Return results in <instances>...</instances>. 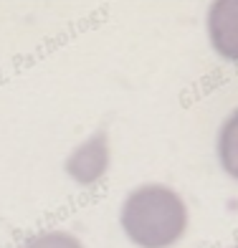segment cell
<instances>
[{
  "label": "cell",
  "mask_w": 238,
  "mask_h": 248,
  "mask_svg": "<svg viewBox=\"0 0 238 248\" xmlns=\"http://www.w3.org/2000/svg\"><path fill=\"white\" fill-rule=\"evenodd\" d=\"M119 223L127 238L140 248H170L185 235L188 208L173 187L140 185L122 202Z\"/></svg>",
  "instance_id": "6da1fadb"
},
{
  "label": "cell",
  "mask_w": 238,
  "mask_h": 248,
  "mask_svg": "<svg viewBox=\"0 0 238 248\" xmlns=\"http://www.w3.org/2000/svg\"><path fill=\"white\" fill-rule=\"evenodd\" d=\"M23 248H84V246L76 235L66 233V231H48V233L33 235Z\"/></svg>",
  "instance_id": "5b68a950"
},
{
  "label": "cell",
  "mask_w": 238,
  "mask_h": 248,
  "mask_svg": "<svg viewBox=\"0 0 238 248\" xmlns=\"http://www.w3.org/2000/svg\"><path fill=\"white\" fill-rule=\"evenodd\" d=\"M107 167H109V140L104 132H96L84 144H79L66 160V172L79 185H94L96 180L104 177Z\"/></svg>",
  "instance_id": "7a4b0ae2"
},
{
  "label": "cell",
  "mask_w": 238,
  "mask_h": 248,
  "mask_svg": "<svg viewBox=\"0 0 238 248\" xmlns=\"http://www.w3.org/2000/svg\"><path fill=\"white\" fill-rule=\"evenodd\" d=\"M208 38L225 61H238V0H215L208 10Z\"/></svg>",
  "instance_id": "3957f363"
},
{
  "label": "cell",
  "mask_w": 238,
  "mask_h": 248,
  "mask_svg": "<svg viewBox=\"0 0 238 248\" xmlns=\"http://www.w3.org/2000/svg\"><path fill=\"white\" fill-rule=\"evenodd\" d=\"M218 160L225 175L238 180V109L223 119L218 129Z\"/></svg>",
  "instance_id": "277c9868"
},
{
  "label": "cell",
  "mask_w": 238,
  "mask_h": 248,
  "mask_svg": "<svg viewBox=\"0 0 238 248\" xmlns=\"http://www.w3.org/2000/svg\"><path fill=\"white\" fill-rule=\"evenodd\" d=\"M236 248H238V246H236Z\"/></svg>",
  "instance_id": "8992f818"
}]
</instances>
